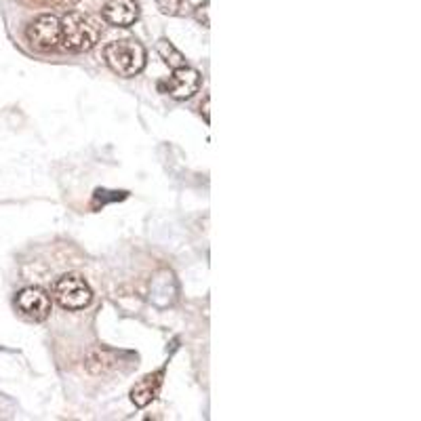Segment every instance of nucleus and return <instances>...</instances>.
<instances>
[{
  "mask_svg": "<svg viewBox=\"0 0 421 421\" xmlns=\"http://www.w3.org/2000/svg\"><path fill=\"white\" fill-rule=\"evenodd\" d=\"M59 23H61V40L59 42L68 51H74V53L91 51L102 38V23H99V19H95L89 13L70 11L59 19Z\"/></svg>",
  "mask_w": 421,
  "mask_h": 421,
  "instance_id": "1",
  "label": "nucleus"
},
{
  "mask_svg": "<svg viewBox=\"0 0 421 421\" xmlns=\"http://www.w3.org/2000/svg\"><path fill=\"white\" fill-rule=\"evenodd\" d=\"M104 59L112 72L125 78L138 76L145 68V49L135 38H121L104 49Z\"/></svg>",
  "mask_w": 421,
  "mask_h": 421,
  "instance_id": "2",
  "label": "nucleus"
},
{
  "mask_svg": "<svg viewBox=\"0 0 421 421\" xmlns=\"http://www.w3.org/2000/svg\"><path fill=\"white\" fill-rule=\"evenodd\" d=\"M53 297L66 310H83L91 303L93 293H91V286L80 274L70 272V274L59 276L57 282L53 284Z\"/></svg>",
  "mask_w": 421,
  "mask_h": 421,
  "instance_id": "3",
  "label": "nucleus"
},
{
  "mask_svg": "<svg viewBox=\"0 0 421 421\" xmlns=\"http://www.w3.org/2000/svg\"><path fill=\"white\" fill-rule=\"evenodd\" d=\"M25 38L38 51H53L61 40V23L55 15H40L28 25Z\"/></svg>",
  "mask_w": 421,
  "mask_h": 421,
  "instance_id": "4",
  "label": "nucleus"
},
{
  "mask_svg": "<svg viewBox=\"0 0 421 421\" xmlns=\"http://www.w3.org/2000/svg\"><path fill=\"white\" fill-rule=\"evenodd\" d=\"M15 305L23 316H28L30 320H36V322L47 320L51 314V297L40 286L21 288L15 297Z\"/></svg>",
  "mask_w": 421,
  "mask_h": 421,
  "instance_id": "5",
  "label": "nucleus"
},
{
  "mask_svg": "<svg viewBox=\"0 0 421 421\" xmlns=\"http://www.w3.org/2000/svg\"><path fill=\"white\" fill-rule=\"evenodd\" d=\"M162 89L173 99H190L200 89V72L190 66L175 68L173 76L162 85Z\"/></svg>",
  "mask_w": 421,
  "mask_h": 421,
  "instance_id": "6",
  "label": "nucleus"
},
{
  "mask_svg": "<svg viewBox=\"0 0 421 421\" xmlns=\"http://www.w3.org/2000/svg\"><path fill=\"white\" fill-rule=\"evenodd\" d=\"M102 15L114 28H131L140 19V4L138 0H108Z\"/></svg>",
  "mask_w": 421,
  "mask_h": 421,
  "instance_id": "7",
  "label": "nucleus"
},
{
  "mask_svg": "<svg viewBox=\"0 0 421 421\" xmlns=\"http://www.w3.org/2000/svg\"><path fill=\"white\" fill-rule=\"evenodd\" d=\"M162 375L164 371H156V373H150V375H143L140 382L133 386L131 390V401L135 407H147L160 392V386H162Z\"/></svg>",
  "mask_w": 421,
  "mask_h": 421,
  "instance_id": "8",
  "label": "nucleus"
},
{
  "mask_svg": "<svg viewBox=\"0 0 421 421\" xmlns=\"http://www.w3.org/2000/svg\"><path fill=\"white\" fill-rule=\"evenodd\" d=\"M156 51H158V55L162 57V61L169 66V68H181V66H188L185 63V57L173 47V42L171 40H166V38H160L158 42H156Z\"/></svg>",
  "mask_w": 421,
  "mask_h": 421,
  "instance_id": "9",
  "label": "nucleus"
},
{
  "mask_svg": "<svg viewBox=\"0 0 421 421\" xmlns=\"http://www.w3.org/2000/svg\"><path fill=\"white\" fill-rule=\"evenodd\" d=\"M156 4H158L160 13L171 15V17L183 13V0H156Z\"/></svg>",
  "mask_w": 421,
  "mask_h": 421,
  "instance_id": "10",
  "label": "nucleus"
},
{
  "mask_svg": "<svg viewBox=\"0 0 421 421\" xmlns=\"http://www.w3.org/2000/svg\"><path fill=\"white\" fill-rule=\"evenodd\" d=\"M194 15H196L198 23H202L205 28H209V0H205V4H200V6H196Z\"/></svg>",
  "mask_w": 421,
  "mask_h": 421,
  "instance_id": "11",
  "label": "nucleus"
},
{
  "mask_svg": "<svg viewBox=\"0 0 421 421\" xmlns=\"http://www.w3.org/2000/svg\"><path fill=\"white\" fill-rule=\"evenodd\" d=\"M209 104H211V99L205 97V110H202V112H205V121H207V123H209Z\"/></svg>",
  "mask_w": 421,
  "mask_h": 421,
  "instance_id": "12",
  "label": "nucleus"
}]
</instances>
